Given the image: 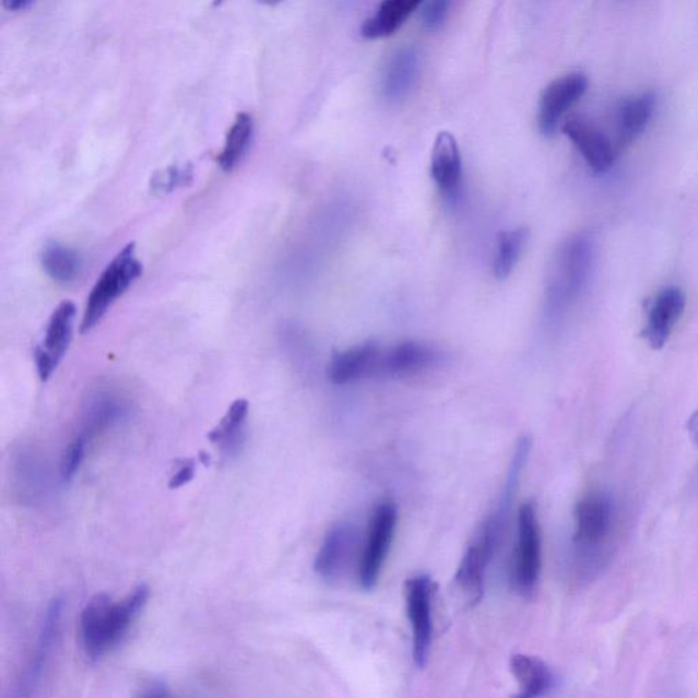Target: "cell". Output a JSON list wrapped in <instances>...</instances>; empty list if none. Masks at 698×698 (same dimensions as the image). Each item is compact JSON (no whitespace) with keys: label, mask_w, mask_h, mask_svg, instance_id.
<instances>
[{"label":"cell","mask_w":698,"mask_h":698,"mask_svg":"<svg viewBox=\"0 0 698 698\" xmlns=\"http://www.w3.org/2000/svg\"><path fill=\"white\" fill-rule=\"evenodd\" d=\"M196 475V461L191 459L181 460L178 465H176V471L171 475V480H169L168 486L169 488H180L194 480Z\"/></svg>","instance_id":"f546056e"},{"label":"cell","mask_w":698,"mask_h":698,"mask_svg":"<svg viewBox=\"0 0 698 698\" xmlns=\"http://www.w3.org/2000/svg\"><path fill=\"white\" fill-rule=\"evenodd\" d=\"M441 355L430 345L404 342L382 350L379 355L376 377L404 378L416 376L436 367Z\"/></svg>","instance_id":"8fae6325"},{"label":"cell","mask_w":698,"mask_h":698,"mask_svg":"<svg viewBox=\"0 0 698 698\" xmlns=\"http://www.w3.org/2000/svg\"><path fill=\"white\" fill-rule=\"evenodd\" d=\"M436 590V582L430 576L419 575L405 581L406 614L412 626V656L417 669L425 667L430 656Z\"/></svg>","instance_id":"52a82bcc"},{"label":"cell","mask_w":698,"mask_h":698,"mask_svg":"<svg viewBox=\"0 0 698 698\" xmlns=\"http://www.w3.org/2000/svg\"><path fill=\"white\" fill-rule=\"evenodd\" d=\"M542 570V536L536 507L528 501L519 513L518 547L513 565V584L520 595L530 598L535 592Z\"/></svg>","instance_id":"8992f818"},{"label":"cell","mask_w":698,"mask_h":698,"mask_svg":"<svg viewBox=\"0 0 698 698\" xmlns=\"http://www.w3.org/2000/svg\"><path fill=\"white\" fill-rule=\"evenodd\" d=\"M192 180V167L190 164L187 166H171L152 176L151 189L156 196L168 194V192L190 185Z\"/></svg>","instance_id":"4316f807"},{"label":"cell","mask_w":698,"mask_h":698,"mask_svg":"<svg viewBox=\"0 0 698 698\" xmlns=\"http://www.w3.org/2000/svg\"><path fill=\"white\" fill-rule=\"evenodd\" d=\"M150 596V587L145 584L134 588L120 601H114L106 593L93 596L82 610L80 619L81 641L86 655L102 658L117 647L140 617Z\"/></svg>","instance_id":"6da1fadb"},{"label":"cell","mask_w":698,"mask_h":698,"mask_svg":"<svg viewBox=\"0 0 698 698\" xmlns=\"http://www.w3.org/2000/svg\"><path fill=\"white\" fill-rule=\"evenodd\" d=\"M357 549V532L348 523L333 525L323 537L315 560V570L322 580L336 582L348 573Z\"/></svg>","instance_id":"30bf717a"},{"label":"cell","mask_w":698,"mask_h":698,"mask_svg":"<svg viewBox=\"0 0 698 698\" xmlns=\"http://www.w3.org/2000/svg\"><path fill=\"white\" fill-rule=\"evenodd\" d=\"M686 295L678 287H666L652 299L647 315L644 336L652 350H662L684 316Z\"/></svg>","instance_id":"7c38bea8"},{"label":"cell","mask_w":698,"mask_h":698,"mask_svg":"<svg viewBox=\"0 0 698 698\" xmlns=\"http://www.w3.org/2000/svg\"><path fill=\"white\" fill-rule=\"evenodd\" d=\"M588 79L581 71H571L555 79L543 91L537 108L541 133L552 137L563 123L566 113L585 95Z\"/></svg>","instance_id":"9c48e42d"},{"label":"cell","mask_w":698,"mask_h":698,"mask_svg":"<svg viewBox=\"0 0 698 698\" xmlns=\"http://www.w3.org/2000/svg\"><path fill=\"white\" fill-rule=\"evenodd\" d=\"M381 351L376 343H365L340 352L329 362V381L334 385H347L362 378L376 377Z\"/></svg>","instance_id":"2e32d148"},{"label":"cell","mask_w":698,"mask_h":698,"mask_svg":"<svg viewBox=\"0 0 698 698\" xmlns=\"http://www.w3.org/2000/svg\"><path fill=\"white\" fill-rule=\"evenodd\" d=\"M42 263L48 276L60 284L75 283L84 269L79 252L59 244H49L44 249Z\"/></svg>","instance_id":"cb8c5ba5"},{"label":"cell","mask_w":698,"mask_h":698,"mask_svg":"<svg viewBox=\"0 0 698 698\" xmlns=\"http://www.w3.org/2000/svg\"><path fill=\"white\" fill-rule=\"evenodd\" d=\"M75 312L76 309L73 301H62L55 309L51 318H49L43 345H38L44 354L51 357L57 366L63 359L66 352L70 347L71 340H73Z\"/></svg>","instance_id":"44dd1931"},{"label":"cell","mask_w":698,"mask_h":698,"mask_svg":"<svg viewBox=\"0 0 698 698\" xmlns=\"http://www.w3.org/2000/svg\"><path fill=\"white\" fill-rule=\"evenodd\" d=\"M249 409V401L235 400L222 422L209 433V441L217 445L225 454L238 453L245 442V426Z\"/></svg>","instance_id":"7402d4cb"},{"label":"cell","mask_w":698,"mask_h":698,"mask_svg":"<svg viewBox=\"0 0 698 698\" xmlns=\"http://www.w3.org/2000/svg\"><path fill=\"white\" fill-rule=\"evenodd\" d=\"M421 58L414 46H404L390 55L382 70L379 91L390 104L404 102L419 79Z\"/></svg>","instance_id":"5bb4252c"},{"label":"cell","mask_w":698,"mask_h":698,"mask_svg":"<svg viewBox=\"0 0 698 698\" xmlns=\"http://www.w3.org/2000/svg\"><path fill=\"white\" fill-rule=\"evenodd\" d=\"M510 672L518 683L512 698H542L555 688L553 670L542 659L518 653L510 659Z\"/></svg>","instance_id":"e0dca14e"},{"label":"cell","mask_w":698,"mask_h":698,"mask_svg":"<svg viewBox=\"0 0 698 698\" xmlns=\"http://www.w3.org/2000/svg\"><path fill=\"white\" fill-rule=\"evenodd\" d=\"M560 129L573 142L577 151L580 152L592 171L603 174L613 168L615 158H617V147L601 130L579 118L566 119L560 125Z\"/></svg>","instance_id":"4fadbf2b"},{"label":"cell","mask_w":698,"mask_h":698,"mask_svg":"<svg viewBox=\"0 0 698 698\" xmlns=\"http://www.w3.org/2000/svg\"><path fill=\"white\" fill-rule=\"evenodd\" d=\"M595 257V241L591 235H571L559 245L546 284V312L549 318L555 320L564 316L584 293Z\"/></svg>","instance_id":"3957f363"},{"label":"cell","mask_w":698,"mask_h":698,"mask_svg":"<svg viewBox=\"0 0 698 698\" xmlns=\"http://www.w3.org/2000/svg\"><path fill=\"white\" fill-rule=\"evenodd\" d=\"M252 131H255V120L247 113L236 115L233 126H230L225 144L217 157L218 166L223 171L230 173L244 161L249 151Z\"/></svg>","instance_id":"603a6c76"},{"label":"cell","mask_w":698,"mask_h":698,"mask_svg":"<svg viewBox=\"0 0 698 698\" xmlns=\"http://www.w3.org/2000/svg\"><path fill=\"white\" fill-rule=\"evenodd\" d=\"M141 274L142 263L137 260L135 245L129 244L108 263L92 288L82 318L81 333L91 332L107 315L115 300L120 298Z\"/></svg>","instance_id":"277c9868"},{"label":"cell","mask_w":698,"mask_h":698,"mask_svg":"<svg viewBox=\"0 0 698 698\" xmlns=\"http://www.w3.org/2000/svg\"><path fill=\"white\" fill-rule=\"evenodd\" d=\"M431 175L445 198L450 201L458 198L461 176H463V162H461L458 141L448 131H441L434 142Z\"/></svg>","instance_id":"9a60e30c"},{"label":"cell","mask_w":698,"mask_h":698,"mask_svg":"<svg viewBox=\"0 0 698 698\" xmlns=\"http://www.w3.org/2000/svg\"><path fill=\"white\" fill-rule=\"evenodd\" d=\"M123 405L113 398H100L92 405L86 421L85 436L103 430L123 415Z\"/></svg>","instance_id":"484cf974"},{"label":"cell","mask_w":698,"mask_h":698,"mask_svg":"<svg viewBox=\"0 0 698 698\" xmlns=\"http://www.w3.org/2000/svg\"><path fill=\"white\" fill-rule=\"evenodd\" d=\"M63 603L62 601H54L49 604L46 615H44L40 631H38L37 644L33 652L32 661L22 685V694H29L33 686L40 678L44 664H46L49 652L52 650L54 641L57 639L60 618H62Z\"/></svg>","instance_id":"d6986e66"},{"label":"cell","mask_w":698,"mask_h":698,"mask_svg":"<svg viewBox=\"0 0 698 698\" xmlns=\"http://www.w3.org/2000/svg\"><path fill=\"white\" fill-rule=\"evenodd\" d=\"M688 430L691 438H694V441L698 445V410L696 411V414L690 417Z\"/></svg>","instance_id":"d6a6232c"},{"label":"cell","mask_w":698,"mask_h":698,"mask_svg":"<svg viewBox=\"0 0 698 698\" xmlns=\"http://www.w3.org/2000/svg\"><path fill=\"white\" fill-rule=\"evenodd\" d=\"M398 508L390 501L377 505L368 525L367 541L359 560V581L363 590H372L381 575L385 559L393 542Z\"/></svg>","instance_id":"ba28073f"},{"label":"cell","mask_w":698,"mask_h":698,"mask_svg":"<svg viewBox=\"0 0 698 698\" xmlns=\"http://www.w3.org/2000/svg\"><path fill=\"white\" fill-rule=\"evenodd\" d=\"M139 698H173L167 686L162 683H151L142 688Z\"/></svg>","instance_id":"4dcf8cb0"},{"label":"cell","mask_w":698,"mask_h":698,"mask_svg":"<svg viewBox=\"0 0 698 698\" xmlns=\"http://www.w3.org/2000/svg\"><path fill=\"white\" fill-rule=\"evenodd\" d=\"M419 5L421 2L417 0H385L379 4L376 14L363 22L362 36L377 40L394 35Z\"/></svg>","instance_id":"ffe728a7"},{"label":"cell","mask_w":698,"mask_h":698,"mask_svg":"<svg viewBox=\"0 0 698 698\" xmlns=\"http://www.w3.org/2000/svg\"><path fill=\"white\" fill-rule=\"evenodd\" d=\"M3 4L9 10H24L26 8H29V5H32V2H29V0H11V2H9V0H5Z\"/></svg>","instance_id":"1f68e13d"},{"label":"cell","mask_w":698,"mask_h":698,"mask_svg":"<svg viewBox=\"0 0 698 698\" xmlns=\"http://www.w3.org/2000/svg\"><path fill=\"white\" fill-rule=\"evenodd\" d=\"M615 530L617 508L608 494L591 493L576 505L573 548L582 575H598L612 558Z\"/></svg>","instance_id":"7a4b0ae2"},{"label":"cell","mask_w":698,"mask_h":698,"mask_svg":"<svg viewBox=\"0 0 698 698\" xmlns=\"http://www.w3.org/2000/svg\"><path fill=\"white\" fill-rule=\"evenodd\" d=\"M87 437L80 434L73 441L69 443L63 454L62 463H60V475L64 482H71L79 474L82 461L85 458Z\"/></svg>","instance_id":"83f0119b"},{"label":"cell","mask_w":698,"mask_h":698,"mask_svg":"<svg viewBox=\"0 0 698 698\" xmlns=\"http://www.w3.org/2000/svg\"><path fill=\"white\" fill-rule=\"evenodd\" d=\"M200 460H201V463L205 464V465L211 463V458H209L208 453H205V452H201L200 453Z\"/></svg>","instance_id":"836d02e7"},{"label":"cell","mask_w":698,"mask_h":698,"mask_svg":"<svg viewBox=\"0 0 698 698\" xmlns=\"http://www.w3.org/2000/svg\"><path fill=\"white\" fill-rule=\"evenodd\" d=\"M656 97L651 92L640 93L620 104L617 115L618 145L625 147L639 139L655 114Z\"/></svg>","instance_id":"ac0fdd59"},{"label":"cell","mask_w":698,"mask_h":698,"mask_svg":"<svg viewBox=\"0 0 698 698\" xmlns=\"http://www.w3.org/2000/svg\"><path fill=\"white\" fill-rule=\"evenodd\" d=\"M497 521L494 516H488L485 523L477 531L474 541L465 549L458 571H456V585L463 592L466 602L471 606H475L476 603L482 601L483 593H485L488 565H490L499 544L502 542L507 525L497 523Z\"/></svg>","instance_id":"5b68a950"},{"label":"cell","mask_w":698,"mask_h":698,"mask_svg":"<svg viewBox=\"0 0 698 698\" xmlns=\"http://www.w3.org/2000/svg\"><path fill=\"white\" fill-rule=\"evenodd\" d=\"M450 3L447 0H437L423 4L422 21L428 31H437L448 19Z\"/></svg>","instance_id":"f1b7e54d"},{"label":"cell","mask_w":698,"mask_h":698,"mask_svg":"<svg viewBox=\"0 0 698 698\" xmlns=\"http://www.w3.org/2000/svg\"><path fill=\"white\" fill-rule=\"evenodd\" d=\"M530 233L524 227L504 230L498 235L496 256L493 261L494 276L505 280L512 274L527 246Z\"/></svg>","instance_id":"d4e9b609"}]
</instances>
